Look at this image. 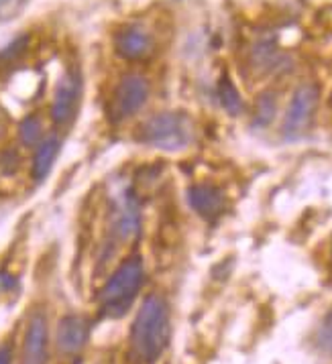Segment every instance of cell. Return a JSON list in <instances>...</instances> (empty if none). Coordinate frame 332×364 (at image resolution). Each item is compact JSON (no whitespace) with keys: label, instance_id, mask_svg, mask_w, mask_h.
Masks as SVG:
<instances>
[{"label":"cell","instance_id":"cell-12","mask_svg":"<svg viewBox=\"0 0 332 364\" xmlns=\"http://www.w3.org/2000/svg\"><path fill=\"white\" fill-rule=\"evenodd\" d=\"M58 136H47V139H43V141L37 145V151H35V155H33V179H35V181H43L45 177L49 175L53 163L58 159Z\"/></svg>","mask_w":332,"mask_h":364},{"label":"cell","instance_id":"cell-16","mask_svg":"<svg viewBox=\"0 0 332 364\" xmlns=\"http://www.w3.org/2000/svg\"><path fill=\"white\" fill-rule=\"evenodd\" d=\"M318 346L332 354V311L322 320L320 330H318Z\"/></svg>","mask_w":332,"mask_h":364},{"label":"cell","instance_id":"cell-5","mask_svg":"<svg viewBox=\"0 0 332 364\" xmlns=\"http://www.w3.org/2000/svg\"><path fill=\"white\" fill-rule=\"evenodd\" d=\"M151 94V84L145 75L129 73L125 75L115 90L113 96V117L116 120L135 117L143 108Z\"/></svg>","mask_w":332,"mask_h":364},{"label":"cell","instance_id":"cell-2","mask_svg":"<svg viewBox=\"0 0 332 364\" xmlns=\"http://www.w3.org/2000/svg\"><path fill=\"white\" fill-rule=\"evenodd\" d=\"M145 267L141 257H130L123 262L100 293V314L104 318H123L129 311L143 287Z\"/></svg>","mask_w":332,"mask_h":364},{"label":"cell","instance_id":"cell-20","mask_svg":"<svg viewBox=\"0 0 332 364\" xmlns=\"http://www.w3.org/2000/svg\"><path fill=\"white\" fill-rule=\"evenodd\" d=\"M0 364H11V350L0 348Z\"/></svg>","mask_w":332,"mask_h":364},{"label":"cell","instance_id":"cell-1","mask_svg":"<svg viewBox=\"0 0 332 364\" xmlns=\"http://www.w3.org/2000/svg\"><path fill=\"white\" fill-rule=\"evenodd\" d=\"M172 340L170 306L161 295H149L130 326V354L137 363L153 364L165 354Z\"/></svg>","mask_w":332,"mask_h":364},{"label":"cell","instance_id":"cell-7","mask_svg":"<svg viewBox=\"0 0 332 364\" xmlns=\"http://www.w3.org/2000/svg\"><path fill=\"white\" fill-rule=\"evenodd\" d=\"M47 320L43 314H33L27 326V334L23 342V354L19 364H45L47 363Z\"/></svg>","mask_w":332,"mask_h":364},{"label":"cell","instance_id":"cell-15","mask_svg":"<svg viewBox=\"0 0 332 364\" xmlns=\"http://www.w3.org/2000/svg\"><path fill=\"white\" fill-rule=\"evenodd\" d=\"M19 136L25 146H35L43 141V127L37 117H27L19 127Z\"/></svg>","mask_w":332,"mask_h":364},{"label":"cell","instance_id":"cell-11","mask_svg":"<svg viewBox=\"0 0 332 364\" xmlns=\"http://www.w3.org/2000/svg\"><path fill=\"white\" fill-rule=\"evenodd\" d=\"M139 226H141V216H139L137 198L130 191H125L115 205V232L123 240H129L139 232Z\"/></svg>","mask_w":332,"mask_h":364},{"label":"cell","instance_id":"cell-13","mask_svg":"<svg viewBox=\"0 0 332 364\" xmlns=\"http://www.w3.org/2000/svg\"><path fill=\"white\" fill-rule=\"evenodd\" d=\"M218 100L231 117H239L243 112V96L227 73H222L218 80Z\"/></svg>","mask_w":332,"mask_h":364},{"label":"cell","instance_id":"cell-10","mask_svg":"<svg viewBox=\"0 0 332 364\" xmlns=\"http://www.w3.org/2000/svg\"><path fill=\"white\" fill-rule=\"evenodd\" d=\"M58 348L63 354L82 352L88 342V321L80 316H66L58 323Z\"/></svg>","mask_w":332,"mask_h":364},{"label":"cell","instance_id":"cell-18","mask_svg":"<svg viewBox=\"0 0 332 364\" xmlns=\"http://www.w3.org/2000/svg\"><path fill=\"white\" fill-rule=\"evenodd\" d=\"M27 43H29V37H27V35H21V37L15 39L4 51H0V53H2L0 58H15L19 53H23V49L27 47Z\"/></svg>","mask_w":332,"mask_h":364},{"label":"cell","instance_id":"cell-3","mask_svg":"<svg viewBox=\"0 0 332 364\" xmlns=\"http://www.w3.org/2000/svg\"><path fill=\"white\" fill-rule=\"evenodd\" d=\"M192 122L182 112H159L141 127V141L161 151H184L192 143Z\"/></svg>","mask_w":332,"mask_h":364},{"label":"cell","instance_id":"cell-17","mask_svg":"<svg viewBox=\"0 0 332 364\" xmlns=\"http://www.w3.org/2000/svg\"><path fill=\"white\" fill-rule=\"evenodd\" d=\"M25 0H0V21H9L23 9Z\"/></svg>","mask_w":332,"mask_h":364},{"label":"cell","instance_id":"cell-6","mask_svg":"<svg viewBox=\"0 0 332 364\" xmlns=\"http://www.w3.org/2000/svg\"><path fill=\"white\" fill-rule=\"evenodd\" d=\"M82 94V77L76 70H68L59 77L53 102H51V120L56 124H68L78 108V100Z\"/></svg>","mask_w":332,"mask_h":364},{"label":"cell","instance_id":"cell-19","mask_svg":"<svg viewBox=\"0 0 332 364\" xmlns=\"http://www.w3.org/2000/svg\"><path fill=\"white\" fill-rule=\"evenodd\" d=\"M15 285V277H11L9 273H0V289H13Z\"/></svg>","mask_w":332,"mask_h":364},{"label":"cell","instance_id":"cell-4","mask_svg":"<svg viewBox=\"0 0 332 364\" xmlns=\"http://www.w3.org/2000/svg\"><path fill=\"white\" fill-rule=\"evenodd\" d=\"M318 102H320V90L314 84H302L294 92L281 129L286 141H298L308 132L316 114Z\"/></svg>","mask_w":332,"mask_h":364},{"label":"cell","instance_id":"cell-8","mask_svg":"<svg viewBox=\"0 0 332 364\" xmlns=\"http://www.w3.org/2000/svg\"><path fill=\"white\" fill-rule=\"evenodd\" d=\"M188 204L194 212H198L202 218L214 220L222 214L227 198L220 188L210 183H196L188 190Z\"/></svg>","mask_w":332,"mask_h":364},{"label":"cell","instance_id":"cell-9","mask_svg":"<svg viewBox=\"0 0 332 364\" xmlns=\"http://www.w3.org/2000/svg\"><path fill=\"white\" fill-rule=\"evenodd\" d=\"M151 47H153L151 35L139 25L125 27L115 39L116 53L123 59H129V61H139V59L147 58Z\"/></svg>","mask_w":332,"mask_h":364},{"label":"cell","instance_id":"cell-14","mask_svg":"<svg viewBox=\"0 0 332 364\" xmlns=\"http://www.w3.org/2000/svg\"><path fill=\"white\" fill-rule=\"evenodd\" d=\"M275 112H277V94L275 92H261L255 102V117H253V127L255 129H265L274 122Z\"/></svg>","mask_w":332,"mask_h":364}]
</instances>
